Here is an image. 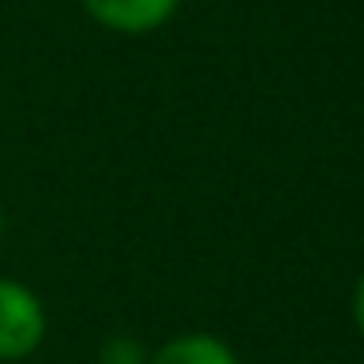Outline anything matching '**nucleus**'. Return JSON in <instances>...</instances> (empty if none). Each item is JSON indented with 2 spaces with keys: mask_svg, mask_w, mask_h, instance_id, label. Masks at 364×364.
<instances>
[{
  "mask_svg": "<svg viewBox=\"0 0 364 364\" xmlns=\"http://www.w3.org/2000/svg\"><path fill=\"white\" fill-rule=\"evenodd\" d=\"M102 364H145V353L137 341H126V337H114L110 345L102 348Z\"/></svg>",
  "mask_w": 364,
  "mask_h": 364,
  "instance_id": "20e7f679",
  "label": "nucleus"
},
{
  "mask_svg": "<svg viewBox=\"0 0 364 364\" xmlns=\"http://www.w3.org/2000/svg\"><path fill=\"white\" fill-rule=\"evenodd\" d=\"M48 337V309L32 286L0 278V360H28Z\"/></svg>",
  "mask_w": 364,
  "mask_h": 364,
  "instance_id": "f257e3e1",
  "label": "nucleus"
},
{
  "mask_svg": "<svg viewBox=\"0 0 364 364\" xmlns=\"http://www.w3.org/2000/svg\"><path fill=\"white\" fill-rule=\"evenodd\" d=\"M145 364H239V356L215 333H181L165 341Z\"/></svg>",
  "mask_w": 364,
  "mask_h": 364,
  "instance_id": "7ed1b4c3",
  "label": "nucleus"
},
{
  "mask_svg": "<svg viewBox=\"0 0 364 364\" xmlns=\"http://www.w3.org/2000/svg\"><path fill=\"white\" fill-rule=\"evenodd\" d=\"M82 12L102 32L114 36H153L181 12L184 0H79Z\"/></svg>",
  "mask_w": 364,
  "mask_h": 364,
  "instance_id": "f03ea898",
  "label": "nucleus"
},
{
  "mask_svg": "<svg viewBox=\"0 0 364 364\" xmlns=\"http://www.w3.org/2000/svg\"><path fill=\"white\" fill-rule=\"evenodd\" d=\"M0 239H4V204H0Z\"/></svg>",
  "mask_w": 364,
  "mask_h": 364,
  "instance_id": "423d86ee",
  "label": "nucleus"
},
{
  "mask_svg": "<svg viewBox=\"0 0 364 364\" xmlns=\"http://www.w3.org/2000/svg\"><path fill=\"white\" fill-rule=\"evenodd\" d=\"M353 325H356V333H360V341H364V270H360V278H356V286H353Z\"/></svg>",
  "mask_w": 364,
  "mask_h": 364,
  "instance_id": "39448f33",
  "label": "nucleus"
}]
</instances>
